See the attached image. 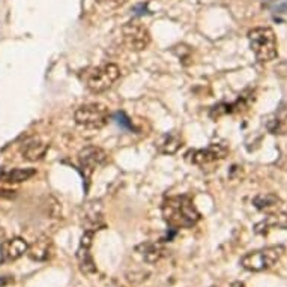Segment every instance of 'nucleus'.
<instances>
[{
  "instance_id": "16",
  "label": "nucleus",
  "mask_w": 287,
  "mask_h": 287,
  "mask_svg": "<svg viewBox=\"0 0 287 287\" xmlns=\"http://www.w3.org/2000/svg\"><path fill=\"white\" fill-rule=\"evenodd\" d=\"M182 147V137L176 133L163 136L158 142V150L164 155H174Z\"/></svg>"
},
{
  "instance_id": "19",
  "label": "nucleus",
  "mask_w": 287,
  "mask_h": 287,
  "mask_svg": "<svg viewBox=\"0 0 287 287\" xmlns=\"http://www.w3.org/2000/svg\"><path fill=\"white\" fill-rule=\"evenodd\" d=\"M263 5L272 14H287V0H263Z\"/></svg>"
},
{
  "instance_id": "7",
  "label": "nucleus",
  "mask_w": 287,
  "mask_h": 287,
  "mask_svg": "<svg viewBox=\"0 0 287 287\" xmlns=\"http://www.w3.org/2000/svg\"><path fill=\"white\" fill-rule=\"evenodd\" d=\"M122 41L131 51H143L150 44V33L140 23H126L122 28Z\"/></svg>"
},
{
  "instance_id": "6",
  "label": "nucleus",
  "mask_w": 287,
  "mask_h": 287,
  "mask_svg": "<svg viewBox=\"0 0 287 287\" xmlns=\"http://www.w3.org/2000/svg\"><path fill=\"white\" fill-rule=\"evenodd\" d=\"M107 161H109L107 152L98 146H86L78 152V164H80V170L83 172L86 180L90 179L96 169L106 166Z\"/></svg>"
},
{
  "instance_id": "11",
  "label": "nucleus",
  "mask_w": 287,
  "mask_h": 287,
  "mask_svg": "<svg viewBox=\"0 0 287 287\" xmlns=\"http://www.w3.org/2000/svg\"><path fill=\"white\" fill-rule=\"evenodd\" d=\"M286 230L287 229V214L286 212H275L268 215L263 221H260L256 224L254 231L257 234H268L271 230Z\"/></svg>"
},
{
  "instance_id": "23",
  "label": "nucleus",
  "mask_w": 287,
  "mask_h": 287,
  "mask_svg": "<svg viewBox=\"0 0 287 287\" xmlns=\"http://www.w3.org/2000/svg\"><path fill=\"white\" fill-rule=\"evenodd\" d=\"M5 239V230L0 227V241H3Z\"/></svg>"
},
{
  "instance_id": "1",
  "label": "nucleus",
  "mask_w": 287,
  "mask_h": 287,
  "mask_svg": "<svg viewBox=\"0 0 287 287\" xmlns=\"http://www.w3.org/2000/svg\"><path fill=\"white\" fill-rule=\"evenodd\" d=\"M163 218L172 229H188L197 224L200 212L188 196H174L164 200Z\"/></svg>"
},
{
  "instance_id": "20",
  "label": "nucleus",
  "mask_w": 287,
  "mask_h": 287,
  "mask_svg": "<svg viewBox=\"0 0 287 287\" xmlns=\"http://www.w3.org/2000/svg\"><path fill=\"white\" fill-rule=\"evenodd\" d=\"M113 117H115V120L119 126H122L125 129H133V123L129 122V119L125 116V113H116Z\"/></svg>"
},
{
  "instance_id": "2",
  "label": "nucleus",
  "mask_w": 287,
  "mask_h": 287,
  "mask_svg": "<svg viewBox=\"0 0 287 287\" xmlns=\"http://www.w3.org/2000/svg\"><path fill=\"white\" fill-rule=\"evenodd\" d=\"M251 51L258 62H271L278 56V42L271 28H256L248 32Z\"/></svg>"
},
{
  "instance_id": "4",
  "label": "nucleus",
  "mask_w": 287,
  "mask_h": 287,
  "mask_svg": "<svg viewBox=\"0 0 287 287\" xmlns=\"http://www.w3.org/2000/svg\"><path fill=\"white\" fill-rule=\"evenodd\" d=\"M120 77V69L115 63H106L96 68H90L85 72V86L92 93H102L109 90Z\"/></svg>"
},
{
  "instance_id": "3",
  "label": "nucleus",
  "mask_w": 287,
  "mask_h": 287,
  "mask_svg": "<svg viewBox=\"0 0 287 287\" xmlns=\"http://www.w3.org/2000/svg\"><path fill=\"white\" fill-rule=\"evenodd\" d=\"M284 253H286L284 245H271L260 250H254L247 253L241 258V265L244 269L250 272H263L275 266Z\"/></svg>"
},
{
  "instance_id": "13",
  "label": "nucleus",
  "mask_w": 287,
  "mask_h": 287,
  "mask_svg": "<svg viewBox=\"0 0 287 287\" xmlns=\"http://www.w3.org/2000/svg\"><path fill=\"white\" fill-rule=\"evenodd\" d=\"M48 150V144L41 142L39 139H33V140H29L23 146V158L28 160V161H38V160H42L45 153Z\"/></svg>"
},
{
  "instance_id": "12",
  "label": "nucleus",
  "mask_w": 287,
  "mask_h": 287,
  "mask_svg": "<svg viewBox=\"0 0 287 287\" xmlns=\"http://www.w3.org/2000/svg\"><path fill=\"white\" fill-rule=\"evenodd\" d=\"M51 251H53L51 239L47 236H41L28 248V256L32 260H36V262H45L51 256Z\"/></svg>"
},
{
  "instance_id": "15",
  "label": "nucleus",
  "mask_w": 287,
  "mask_h": 287,
  "mask_svg": "<svg viewBox=\"0 0 287 287\" xmlns=\"http://www.w3.org/2000/svg\"><path fill=\"white\" fill-rule=\"evenodd\" d=\"M83 224L87 227V230H98V227L104 226L102 223V211L99 203H89L85 209L83 215Z\"/></svg>"
},
{
  "instance_id": "5",
  "label": "nucleus",
  "mask_w": 287,
  "mask_h": 287,
  "mask_svg": "<svg viewBox=\"0 0 287 287\" xmlns=\"http://www.w3.org/2000/svg\"><path fill=\"white\" fill-rule=\"evenodd\" d=\"M75 122L87 129H101L109 122V109L99 102L85 104L74 113Z\"/></svg>"
},
{
  "instance_id": "10",
  "label": "nucleus",
  "mask_w": 287,
  "mask_h": 287,
  "mask_svg": "<svg viewBox=\"0 0 287 287\" xmlns=\"http://www.w3.org/2000/svg\"><path fill=\"white\" fill-rule=\"evenodd\" d=\"M28 248L29 245L23 238H12V239L2 241V244H0V260L3 263L14 262V260L20 258L21 256L28 253Z\"/></svg>"
},
{
  "instance_id": "22",
  "label": "nucleus",
  "mask_w": 287,
  "mask_h": 287,
  "mask_svg": "<svg viewBox=\"0 0 287 287\" xmlns=\"http://www.w3.org/2000/svg\"><path fill=\"white\" fill-rule=\"evenodd\" d=\"M231 287H245V284L241 281H234V283H231Z\"/></svg>"
},
{
  "instance_id": "14",
  "label": "nucleus",
  "mask_w": 287,
  "mask_h": 287,
  "mask_svg": "<svg viewBox=\"0 0 287 287\" xmlns=\"http://www.w3.org/2000/svg\"><path fill=\"white\" fill-rule=\"evenodd\" d=\"M36 174L35 169H9V170H0V180L6 184H21L32 179Z\"/></svg>"
},
{
  "instance_id": "21",
  "label": "nucleus",
  "mask_w": 287,
  "mask_h": 287,
  "mask_svg": "<svg viewBox=\"0 0 287 287\" xmlns=\"http://www.w3.org/2000/svg\"><path fill=\"white\" fill-rule=\"evenodd\" d=\"M126 2H128V0H102V3H106V5H107L109 8H112V9L120 8V6H123Z\"/></svg>"
},
{
  "instance_id": "8",
  "label": "nucleus",
  "mask_w": 287,
  "mask_h": 287,
  "mask_svg": "<svg viewBox=\"0 0 287 287\" xmlns=\"http://www.w3.org/2000/svg\"><path fill=\"white\" fill-rule=\"evenodd\" d=\"M229 153V146L226 143H211L206 149H199V150H190L185 158L193 163V164H199V166H204L214 161H220L224 160Z\"/></svg>"
},
{
  "instance_id": "17",
  "label": "nucleus",
  "mask_w": 287,
  "mask_h": 287,
  "mask_svg": "<svg viewBox=\"0 0 287 287\" xmlns=\"http://www.w3.org/2000/svg\"><path fill=\"white\" fill-rule=\"evenodd\" d=\"M253 203L258 211H275L277 207H280L283 204L281 199L272 193H265V194L256 196Z\"/></svg>"
},
{
  "instance_id": "9",
  "label": "nucleus",
  "mask_w": 287,
  "mask_h": 287,
  "mask_svg": "<svg viewBox=\"0 0 287 287\" xmlns=\"http://www.w3.org/2000/svg\"><path fill=\"white\" fill-rule=\"evenodd\" d=\"M93 233H95L93 230H86L85 234L82 236L80 247H78V250H77V262H78V266H80L82 272H85V274H95L96 272L95 262L89 253V250L92 247Z\"/></svg>"
},
{
  "instance_id": "18",
  "label": "nucleus",
  "mask_w": 287,
  "mask_h": 287,
  "mask_svg": "<svg viewBox=\"0 0 287 287\" xmlns=\"http://www.w3.org/2000/svg\"><path fill=\"white\" fill-rule=\"evenodd\" d=\"M139 251H142V256L147 263H156L166 254V250L161 244H143L139 247Z\"/></svg>"
}]
</instances>
